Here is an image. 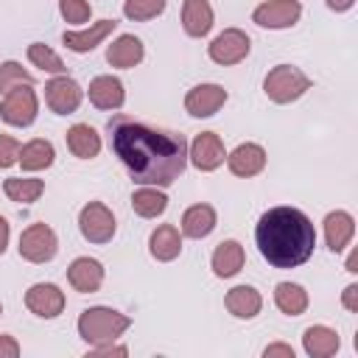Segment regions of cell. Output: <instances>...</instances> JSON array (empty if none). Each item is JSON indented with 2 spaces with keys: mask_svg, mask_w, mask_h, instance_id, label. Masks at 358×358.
Segmentation results:
<instances>
[{
  "mask_svg": "<svg viewBox=\"0 0 358 358\" xmlns=\"http://www.w3.org/2000/svg\"><path fill=\"white\" fill-rule=\"evenodd\" d=\"M67 280L78 294H95L103 282V266L95 257H76L67 268Z\"/></svg>",
  "mask_w": 358,
  "mask_h": 358,
  "instance_id": "17",
  "label": "cell"
},
{
  "mask_svg": "<svg viewBox=\"0 0 358 358\" xmlns=\"http://www.w3.org/2000/svg\"><path fill=\"white\" fill-rule=\"evenodd\" d=\"M131 327V319L120 310H112V308H87L81 316H78V336L87 341V344H106V341H115L117 336H123L126 330Z\"/></svg>",
  "mask_w": 358,
  "mask_h": 358,
  "instance_id": "3",
  "label": "cell"
},
{
  "mask_svg": "<svg viewBox=\"0 0 358 358\" xmlns=\"http://www.w3.org/2000/svg\"><path fill=\"white\" fill-rule=\"evenodd\" d=\"M263 90L274 103H291L310 90V78L294 64H277L268 70Z\"/></svg>",
  "mask_w": 358,
  "mask_h": 358,
  "instance_id": "4",
  "label": "cell"
},
{
  "mask_svg": "<svg viewBox=\"0 0 358 358\" xmlns=\"http://www.w3.org/2000/svg\"><path fill=\"white\" fill-rule=\"evenodd\" d=\"M215 229V210L210 204H193L182 215V235L187 238H207Z\"/></svg>",
  "mask_w": 358,
  "mask_h": 358,
  "instance_id": "26",
  "label": "cell"
},
{
  "mask_svg": "<svg viewBox=\"0 0 358 358\" xmlns=\"http://www.w3.org/2000/svg\"><path fill=\"white\" fill-rule=\"evenodd\" d=\"M249 48H252V42H249V36L241 31V28H227V31H221L213 42H210V48H207V53H210V59L215 62V64H238V62H243L246 56H249Z\"/></svg>",
  "mask_w": 358,
  "mask_h": 358,
  "instance_id": "8",
  "label": "cell"
},
{
  "mask_svg": "<svg viewBox=\"0 0 358 358\" xmlns=\"http://www.w3.org/2000/svg\"><path fill=\"white\" fill-rule=\"evenodd\" d=\"M224 305L238 319H255L260 313V308H263V296L252 285H235V288L227 291Z\"/></svg>",
  "mask_w": 358,
  "mask_h": 358,
  "instance_id": "20",
  "label": "cell"
},
{
  "mask_svg": "<svg viewBox=\"0 0 358 358\" xmlns=\"http://www.w3.org/2000/svg\"><path fill=\"white\" fill-rule=\"evenodd\" d=\"M243 246L238 241H221L213 252V271L215 277H235L243 268Z\"/></svg>",
  "mask_w": 358,
  "mask_h": 358,
  "instance_id": "25",
  "label": "cell"
},
{
  "mask_svg": "<svg viewBox=\"0 0 358 358\" xmlns=\"http://www.w3.org/2000/svg\"><path fill=\"white\" fill-rule=\"evenodd\" d=\"M274 302L285 316H299L308 308V291L302 285H296V282H277Z\"/></svg>",
  "mask_w": 358,
  "mask_h": 358,
  "instance_id": "29",
  "label": "cell"
},
{
  "mask_svg": "<svg viewBox=\"0 0 358 358\" xmlns=\"http://www.w3.org/2000/svg\"><path fill=\"white\" fill-rule=\"evenodd\" d=\"M255 241L260 255L274 268H296L313 255L316 229L302 210L271 207L260 215L255 227Z\"/></svg>",
  "mask_w": 358,
  "mask_h": 358,
  "instance_id": "2",
  "label": "cell"
},
{
  "mask_svg": "<svg viewBox=\"0 0 358 358\" xmlns=\"http://www.w3.org/2000/svg\"><path fill=\"white\" fill-rule=\"evenodd\" d=\"M341 305H344L347 310H358V285H355V282H350V285L341 291Z\"/></svg>",
  "mask_w": 358,
  "mask_h": 358,
  "instance_id": "38",
  "label": "cell"
},
{
  "mask_svg": "<svg viewBox=\"0 0 358 358\" xmlns=\"http://www.w3.org/2000/svg\"><path fill=\"white\" fill-rule=\"evenodd\" d=\"M324 3H327V8H333V11H347V8H352L355 0H324Z\"/></svg>",
  "mask_w": 358,
  "mask_h": 358,
  "instance_id": "41",
  "label": "cell"
},
{
  "mask_svg": "<svg viewBox=\"0 0 358 358\" xmlns=\"http://www.w3.org/2000/svg\"><path fill=\"white\" fill-rule=\"evenodd\" d=\"M302 347L310 358H330L338 352L341 341H338V333L324 327V324H310L305 333H302Z\"/></svg>",
  "mask_w": 358,
  "mask_h": 358,
  "instance_id": "19",
  "label": "cell"
},
{
  "mask_svg": "<svg viewBox=\"0 0 358 358\" xmlns=\"http://www.w3.org/2000/svg\"><path fill=\"white\" fill-rule=\"evenodd\" d=\"M53 159H56V151H53V143L50 140L36 137V140H31V143H25L20 148V165H22V171H45V168L53 165Z\"/></svg>",
  "mask_w": 358,
  "mask_h": 358,
  "instance_id": "27",
  "label": "cell"
},
{
  "mask_svg": "<svg viewBox=\"0 0 358 358\" xmlns=\"http://www.w3.org/2000/svg\"><path fill=\"white\" fill-rule=\"evenodd\" d=\"M81 98H84V90L78 87V81H73L67 76H56V78H50L45 84V103L56 115L76 112L78 103H81Z\"/></svg>",
  "mask_w": 358,
  "mask_h": 358,
  "instance_id": "9",
  "label": "cell"
},
{
  "mask_svg": "<svg viewBox=\"0 0 358 358\" xmlns=\"http://www.w3.org/2000/svg\"><path fill=\"white\" fill-rule=\"evenodd\" d=\"M131 207H134V213H137L140 218H157V215L165 213L168 196L159 193L154 185H145V187H140V190L131 193Z\"/></svg>",
  "mask_w": 358,
  "mask_h": 358,
  "instance_id": "28",
  "label": "cell"
},
{
  "mask_svg": "<svg viewBox=\"0 0 358 358\" xmlns=\"http://www.w3.org/2000/svg\"><path fill=\"white\" fill-rule=\"evenodd\" d=\"M78 229L90 243H109L115 235V215L106 204L90 201L78 213Z\"/></svg>",
  "mask_w": 358,
  "mask_h": 358,
  "instance_id": "6",
  "label": "cell"
},
{
  "mask_svg": "<svg viewBox=\"0 0 358 358\" xmlns=\"http://www.w3.org/2000/svg\"><path fill=\"white\" fill-rule=\"evenodd\" d=\"M20 84H34V76L20 62H3L0 64V92L6 95L8 90H14Z\"/></svg>",
  "mask_w": 358,
  "mask_h": 358,
  "instance_id": "33",
  "label": "cell"
},
{
  "mask_svg": "<svg viewBox=\"0 0 358 358\" xmlns=\"http://www.w3.org/2000/svg\"><path fill=\"white\" fill-rule=\"evenodd\" d=\"M56 249H59V241L48 224H31L20 235V255L28 263H48V260H53Z\"/></svg>",
  "mask_w": 358,
  "mask_h": 358,
  "instance_id": "7",
  "label": "cell"
},
{
  "mask_svg": "<svg viewBox=\"0 0 358 358\" xmlns=\"http://www.w3.org/2000/svg\"><path fill=\"white\" fill-rule=\"evenodd\" d=\"M28 62L34 64V67H39V70H45V73H53V76H64V62L48 48V45H42V42H31L28 45Z\"/></svg>",
  "mask_w": 358,
  "mask_h": 358,
  "instance_id": "31",
  "label": "cell"
},
{
  "mask_svg": "<svg viewBox=\"0 0 358 358\" xmlns=\"http://www.w3.org/2000/svg\"><path fill=\"white\" fill-rule=\"evenodd\" d=\"M299 17H302L299 0H268L255 8L252 22H257L260 28H291Z\"/></svg>",
  "mask_w": 358,
  "mask_h": 358,
  "instance_id": "10",
  "label": "cell"
},
{
  "mask_svg": "<svg viewBox=\"0 0 358 358\" xmlns=\"http://www.w3.org/2000/svg\"><path fill=\"white\" fill-rule=\"evenodd\" d=\"M67 148L78 159H92L101 151V134L90 123H76L67 129Z\"/></svg>",
  "mask_w": 358,
  "mask_h": 358,
  "instance_id": "24",
  "label": "cell"
},
{
  "mask_svg": "<svg viewBox=\"0 0 358 358\" xmlns=\"http://www.w3.org/2000/svg\"><path fill=\"white\" fill-rule=\"evenodd\" d=\"M182 28L187 36H204L213 28V6L207 0L182 3Z\"/></svg>",
  "mask_w": 358,
  "mask_h": 358,
  "instance_id": "22",
  "label": "cell"
},
{
  "mask_svg": "<svg viewBox=\"0 0 358 358\" xmlns=\"http://www.w3.org/2000/svg\"><path fill=\"white\" fill-rule=\"evenodd\" d=\"M20 355V344L14 336H0V358H17Z\"/></svg>",
  "mask_w": 358,
  "mask_h": 358,
  "instance_id": "37",
  "label": "cell"
},
{
  "mask_svg": "<svg viewBox=\"0 0 358 358\" xmlns=\"http://www.w3.org/2000/svg\"><path fill=\"white\" fill-rule=\"evenodd\" d=\"M165 3L168 0H126L123 3V14L134 22H145V20H154L165 11Z\"/></svg>",
  "mask_w": 358,
  "mask_h": 358,
  "instance_id": "32",
  "label": "cell"
},
{
  "mask_svg": "<svg viewBox=\"0 0 358 358\" xmlns=\"http://www.w3.org/2000/svg\"><path fill=\"white\" fill-rule=\"evenodd\" d=\"M355 235V221L350 213L344 210H336V213H327L324 218V241H327V249L330 252H341Z\"/></svg>",
  "mask_w": 358,
  "mask_h": 358,
  "instance_id": "21",
  "label": "cell"
},
{
  "mask_svg": "<svg viewBox=\"0 0 358 358\" xmlns=\"http://www.w3.org/2000/svg\"><path fill=\"white\" fill-rule=\"evenodd\" d=\"M59 11L70 25H84L90 20V14H92L87 0H59Z\"/></svg>",
  "mask_w": 358,
  "mask_h": 358,
  "instance_id": "34",
  "label": "cell"
},
{
  "mask_svg": "<svg viewBox=\"0 0 358 358\" xmlns=\"http://www.w3.org/2000/svg\"><path fill=\"white\" fill-rule=\"evenodd\" d=\"M8 235H11V229H8V221L0 215V255L6 252V246H8Z\"/></svg>",
  "mask_w": 358,
  "mask_h": 358,
  "instance_id": "40",
  "label": "cell"
},
{
  "mask_svg": "<svg viewBox=\"0 0 358 358\" xmlns=\"http://www.w3.org/2000/svg\"><path fill=\"white\" fill-rule=\"evenodd\" d=\"M227 165L235 176H243V179L257 176L266 168V151L257 143H241L232 154H227Z\"/></svg>",
  "mask_w": 358,
  "mask_h": 358,
  "instance_id": "16",
  "label": "cell"
},
{
  "mask_svg": "<svg viewBox=\"0 0 358 358\" xmlns=\"http://www.w3.org/2000/svg\"><path fill=\"white\" fill-rule=\"evenodd\" d=\"M90 355H129V350H126V347H120V344L106 341V344H95V347L90 350Z\"/></svg>",
  "mask_w": 358,
  "mask_h": 358,
  "instance_id": "36",
  "label": "cell"
},
{
  "mask_svg": "<svg viewBox=\"0 0 358 358\" xmlns=\"http://www.w3.org/2000/svg\"><path fill=\"white\" fill-rule=\"evenodd\" d=\"M143 56H145L143 42H140L134 34H120V36L106 48V62H109L112 67H123V70L140 64Z\"/></svg>",
  "mask_w": 358,
  "mask_h": 358,
  "instance_id": "18",
  "label": "cell"
},
{
  "mask_svg": "<svg viewBox=\"0 0 358 358\" xmlns=\"http://www.w3.org/2000/svg\"><path fill=\"white\" fill-rule=\"evenodd\" d=\"M0 313H3V305H0Z\"/></svg>",
  "mask_w": 358,
  "mask_h": 358,
  "instance_id": "43",
  "label": "cell"
},
{
  "mask_svg": "<svg viewBox=\"0 0 358 358\" xmlns=\"http://www.w3.org/2000/svg\"><path fill=\"white\" fill-rule=\"evenodd\" d=\"M87 95H90V103H92V106L106 109V112L120 109V106H123V101H126L123 81H120V78H115V76H98V78H92V81H90V90H87Z\"/></svg>",
  "mask_w": 358,
  "mask_h": 358,
  "instance_id": "15",
  "label": "cell"
},
{
  "mask_svg": "<svg viewBox=\"0 0 358 358\" xmlns=\"http://www.w3.org/2000/svg\"><path fill=\"white\" fill-rule=\"evenodd\" d=\"M344 268H347L350 274H355V271H358V249H352V252H350V257H347V266H344Z\"/></svg>",
  "mask_w": 358,
  "mask_h": 358,
  "instance_id": "42",
  "label": "cell"
},
{
  "mask_svg": "<svg viewBox=\"0 0 358 358\" xmlns=\"http://www.w3.org/2000/svg\"><path fill=\"white\" fill-rule=\"evenodd\" d=\"M227 103V90L221 84H196L185 95V109L193 117H210Z\"/></svg>",
  "mask_w": 358,
  "mask_h": 358,
  "instance_id": "12",
  "label": "cell"
},
{
  "mask_svg": "<svg viewBox=\"0 0 358 358\" xmlns=\"http://www.w3.org/2000/svg\"><path fill=\"white\" fill-rule=\"evenodd\" d=\"M20 143L11 134H0V168H11L14 162H20Z\"/></svg>",
  "mask_w": 358,
  "mask_h": 358,
  "instance_id": "35",
  "label": "cell"
},
{
  "mask_svg": "<svg viewBox=\"0 0 358 358\" xmlns=\"http://www.w3.org/2000/svg\"><path fill=\"white\" fill-rule=\"evenodd\" d=\"M115 28H117L115 20H98V22H92L90 28H84V31H64L62 42H64V48H70L73 53H90V50H92L95 45H101Z\"/></svg>",
  "mask_w": 358,
  "mask_h": 358,
  "instance_id": "14",
  "label": "cell"
},
{
  "mask_svg": "<svg viewBox=\"0 0 358 358\" xmlns=\"http://www.w3.org/2000/svg\"><path fill=\"white\" fill-rule=\"evenodd\" d=\"M263 355L266 358H294V347L291 344H268L266 350H263Z\"/></svg>",
  "mask_w": 358,
  "mask_h": 358,
  "instance_id": "39",
  "label": "cell"
},
{
  "mask_svg": "<svg viewBox=\"0 0 358 358\" xmlns=\"http://www.w3.org/2000/svg\"><path fill=\"white\" fill-rule=\"evenodd\" d=\"M187 157L190 162L199 168V171H215L224 159H227V151H224V143L215 131H201L196 134V140L190 143L187 148Z\"/></svg>",
  "mask_w": 358,
  "mask_h": 358,
  "instance_id": "13",
  "label": "cell"
},
{
  "mask_svg": "<svg viewBox=\"0 0 358 358\" xmlns=\"http://www.w3.org/2000/svg\"><path fill=\"white\" fill-rule=\"evenodd\" d=\"M106 131L112 151L137 185L168 187L182 176L187 165V143L182 134L154 129L126 115H115L106 123Z\"/></svg>",
  "mask_w": 358,
  "mask_h": 358,
  "instance_id": "1",
  "label": "cell"
},
{
  "mask_svg": "<svg viewBox=\"0 0 358 358\" xmlns=\"http://www.w3.org/2000/svg\"><path fill=\"white\" fill-rule=\"evenodd\" d=\"M148 249H151V257H157L162 263L179 257V252H182V235H179V229L173 224H159L151 232V238H148Z\"/></svg>",
  "mask_w": 358,
  "mask_h": 358,
  "instance_id": "23",
  "label": "cell"
},
{
  "mask_svg": "<svg viewBox=\"0 0 358 358\" xmlns=\"http://www.w3.org/2000/svg\"><path fill=\"white\" fill-rule=\"evenodd\" d=\"M25 308L42 319H53L64 310V294L53 282H36L25 291Z\"/></svg>",
  "mask_w": 358,
  "mask_h": 358,
  "instance_id": "11",
  "label": "cell"
},
{
  "mask_svg": "<svg viewBox=\"0 0 358 358\" xmlns=\"http://www.w3.org/2000/svg\"><path fill=\"white\" fill-rule=\"evenodd\" d=\"M3 190H6V196L11 201L31 204V201H36L45 193V182L42 179H28V176H11V179H6Z\"/></svg>",
  "mask_w": 358,
  "mask_h": 358,
  "instance_id": "30",
  "label": "cell"
},
{
  "mask_svg": "<svg viewBox=\"0 0 358 358\" xmlns=\"http://www.w3.org/2000/svg\"><path fill=\"white\" fill-rule=\"evenodd\" d=\"M36 112H39V103H36V92H34V84H20L14 90L6 92V98L0 101V117L8 123V126H31L36 120Z\"/></svg>",
  "mask_w": 358,
  "mask_h": 358,
  "instance_id": "5",
  "label": "cell"
}]
</instances>
